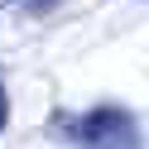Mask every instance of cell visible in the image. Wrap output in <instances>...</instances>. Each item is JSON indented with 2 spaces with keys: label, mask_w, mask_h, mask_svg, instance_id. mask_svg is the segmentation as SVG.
<instances>
[{
  "label": "cell",
  "mask_w": 149,
  "mask_h": 149,
  "mask_svg": "<svg viewBox=\"0 0 149 149\" xmlns=\"http://www.w3.org/2000/svg\"><path fill=\"white\" fill-rule=\"evenodd\" d=\"M5 116H10V101H5V87H0V130H5Z\"/></svg>",
  "instance_id": "obj_2"
},
{
  "label": "cell",
  "mask_w": 149,
  "mask_h": 149,
  "mask_svg": "<svg viewBox=\"0 0 149 149\" xmlns=\"http://www.w3.org/2000/svg\"><path fill=\"white\" fill-rule=\"evenodd\" d=\"M5 5H15V0H0V10H5Z\"/></svg>",
  "instance_id": "obj_3"
},
{
  "label": "cell",
  "mask_w": 149,
  "mask_h": 149,
  "mask_svg": "<svg viewBox=\"0 0 149 149\" xmlns=\"http://www.w3.org/2000/svg\"><path fill=\"white\" fill-rule=\"evenodd\" d=\"M53 135L72 139L82 149H139V130L125 111L116 106H101V111H87V116H58L53 120Z\"/></svg>",
  "instance_id": "obj_1"
}]
</instances>
